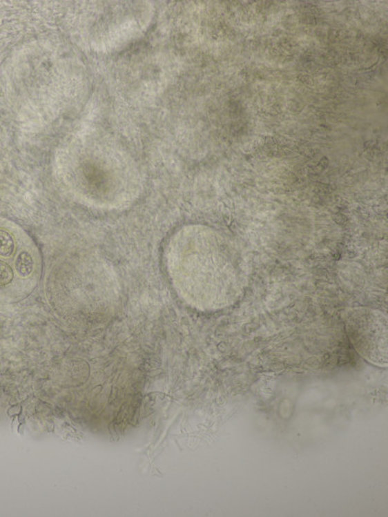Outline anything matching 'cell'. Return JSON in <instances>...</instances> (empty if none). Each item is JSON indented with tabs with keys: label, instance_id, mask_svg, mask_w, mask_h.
Here are the masks:
<instances>
[{
	"label": "cell",
	"instance_id": "cell-1",
	"mask_svg": "<svg viewBox=\"0 0 388 517\" xmlns=\"http://www.w3.org/2000/svg\"><path fill=\"white\" fill-rule=\"evenodd\" d=\"M189 258L191 299L204 310L229 307L245 286V262L233 242L209 227L196 231Z\"/></svg>",
	"mask_w": 388,
	"mask_h": 517
},
{
	"label": "cell",
	"instance_id": "cell-2",
	"mask_svg": "<svg viewBox=\"0 0 388 517\" xmlns=\"http://www.w3.org/2000/svg\"><path fill=\"white\" fill-rule=\"evenodd\" d=\"M353 346L369 362L387 367V317L378 311L356 309L347 320Z\"/></svg>",
	"mask_w": 388,
	"mask_h": 517
},
{
	"label": "cell",
	"instance_id": "cell-4",
	"mask_svg": "<svg viewBox=\"0 0 388 517\" xmlns=\"http://www.w3.org/2000/svg\"><path fill=\"white\" fill-rule=\"evenodd\" d=\"M14 240L10 233L3 229H0V255L9 257L13 253Z\"/></svg>",
	"mask_w": 388,
	"mask_h": 517
},
{
	"label": "cell",
	"instance_id": "cell-3",
	"mask_svg": "<svg viewBox=\"0 0 388 517\" xmlns=\"http://www.w3.org/2000/svg\"><path fill=\"white\" fill-rule=\"evenodd\" d=\"M33 260L28 251H23L17 257L15 266L17 272L20 276L26 277L30 276L33 271Z\"/></svg>",
	"mask_w": 388,
	"mask_h": 517
},
{
	"label": "cell",
	"instance_id": "cell-5",
	"mask_svg": "<svg viewBox=\"0 0 388 517\" xmlns=\"http://www.w3.org/2000/svg\"><path fill=\"white\" fill-rule=\"evenodd\" d=\"M13 280V270L6 263L0 262V286H6Z\"/></svg>",
	"mask_w": 388,
	"mask_h": 517
}]
</instances>
